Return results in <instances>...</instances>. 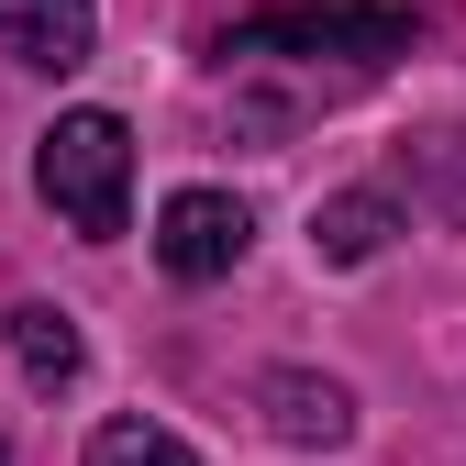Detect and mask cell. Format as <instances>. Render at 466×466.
<instances>
[{"mask_svg": "<svg viewBox=\"0 0 466 466\" xmlns=\"http://www.w3.org/2000/svg\"><path fill=\"white\" fill-rule=\"evenodd\" d=\"M211 56L233 89L278 78V100H256V134H289L311 111H333L344 89H367L389 56H411V12L400 0H267L233 34H211Z\"/></svg>", "mask_w": 466, "mask_h": 466, "instance_id": "1", "label": "cell"}, {"mask_svg": "<svg viewBox=\"0 0 466 466\" xmlns=\"http://www.w3.org/2000/svg\"><path fill=\"white\" fill-rule=\"evenodd\" d=\"M34 200L78 245H123V222H134V123L123 111H56L45 145H34Z\"/></svg>", "mask_w": 466, "mask_h": 466, "instance_id": "2", "label": "cell"}, {"mask_svg": "<svg viewBox=\"0 0 466 466\" xmlns=\"http://www.w3.org/2000/svg\"><path fill=\"white\" fill-rule=\"evenodd\" d=\"M245 245H256V211L233 200V189H167L156 200V267L178 278V289H211V278H233L245 267Z\"/></svg>", "mask_w": 466, "mask_h": 466, "instance_id": "3", "label": "cell"}, {"mask_svg": "<svg viewBox=\"0 0 466 466\" xmlns=\"http://www.w3.org/2000/svg\"><path fill=\"white\" fill-rule=\"evenodd\" d=\"M256 411H267L278 444H300V455L356 444V389H344V378H311V367H267L256 378Z\"/></svg>", "mask_w": 466, "mask_h": 466, "instance_id": "4", "label": "cell"}, {"mask_svg": "<svg viewBox=\"0 0 466 466\" xmlns=\"http://www.w3.org/2000/svg\"><path fill=\"white\" fill-rule=\"evenodd\" d=\"M0 45L34 78H78L100 56V0H0Z\"/></svg>", "mask_w": 466, "mask_h": 466, "instance_id": "5", "label": "cell"}, {"mask_svg": "<svg viewBox=\"0 0 466 466\" xmlns=\"http://www.w3.org/2000/svg\"><path fill=\"white\" fill-rule=\"evenodd\" d=\"M389 233H411V200H400L389 178H356V189L311 200V256H322V267H367V256H389Z\"/></svg>", "mask_w": 466, "mask_h": 466, "instance_id": "6", "label": "cell"}, {"mask_svg": "<svg viewBox=\"0 0 466 466\" xmlns=\"http://www.w3.org/2000/svg\"><path fill=\"white\" fill-rule=\"evenodd\" d=\"M411 211H433L444 233H466V123H433L411 134V156H400V178H389Z\"/></svg>", "mask_w": 466, "mask_h": 466, "instance_id": "7", "label": "cell"}, {"mask_svg": "<svg viewBox=\"0 0 466 466\" xmlns=\"http://www.w3.org/2000/svg\"><path fill=\"white\" fill-rule=\"evenodd\" d=\"M12 367H23V389H78L89 344H78V322L56 311V300H23L12 311Z\"/></svg>", "mask_w": 466, "mask_h": 466, "instance_id": "8", "label": "cell"}, {"mask_svg": "<svg viewBox=\"0 0 466 466\" xmlns=\"http://www.w3.org/2000/svg\"><path fill=\"white\" fill-rule=\"evenodd\" d=\"M78 466H200V455H189V433H167V422L123 411V422H100V433H89Z\"/></svg>", "mask_w": 466, "mask_h": 466, "instance_id": "9", "label": "cell"}, {"mask_svg": "<svg viewBox=\"0 0 466 466\" xmlns=\"http://www.w3.org/2000/svg\"><path fill=\"white\" fill-rule=\"evenodd\" d=\"M0 466H12V444H0Z\"/></svg>", "mask_w": 466, "mask_h": 466, "instance_id": "10", "label": "cell"}]
</instances>
